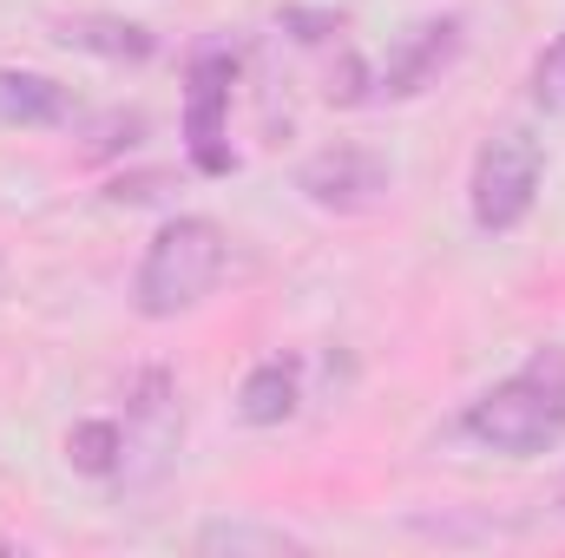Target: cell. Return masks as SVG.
Returning a JSON list of instances; mask_svg holds the SVG:
<instances>
[{
  "instance_id": "6da1fadb",
  "label": "cell",
  "mask_w": 565,
  "mask_h": 558,
  "mask_svg": "<svg viewBox=\"0 0 565 558\" xmlns=\"http://www.w3.org/2000/svg\"><path fill=\"white\" fill-rule=\"evenodd\" d=\"M480 447L493 453H546L565 440V348H533V362L507 382H493L467 420Z\"/></svg>"
},
{
  "instance_id": "7a4b0ae2",
  "label": "cell",
  "mask_w": 565,
  "mask_h": 558,
  "mask_svg": "<svg viewBox=\"0 0 565 558\" xmlns=\"http://www.w3.org/2000/svg\"><path fill=\"white\" fill-rule=\"evenodd\" d=\"M224 257H231V244H224V230L211 224V217H171L151 244H145V264H139V315L151 322H171V315H184V309H198L217 277H224Z\"/></svg>"
},
{
  "instance_id": "3957f363",
  "label": "cell",
  "mask_w": 565,
  "mask_h": 558,
  "mask_svg": "<svg viewBox=\"0 0 565 558\" xmlns=\"http://www.w3.org/2000/svg\"><path fill=\"white\" fill-rule=\"evenodd\" d=\"M540 171H546V151L533 132H500V139L480 144V158H473V184H467V204H473V224L487 230V237H500V230H520L526 224V211H533V197H540Z\"/></svg>"
},
{
  "instance_id": "277c9868",
  "label": "cell",
  "mask_w": 565,
  "mask_h": 558,
  "mask_svg": "<svg viewBox=\"0 0 565 558\" xmlns=\"http://www.w3.org/2000/svg\"><path fill=\"white\" fill-rule=\"evenodd\" d=\"M224 112H231V53H198L191 93H184V144L204 178H231V144H224Z\"/></svg>"
},
{
  "instance_id": "5b68a950",
  "label": "cell",
  "mask_w": 565,
  "mask_h": 558,
  "mask_svg": "<svg viewBox=\"0 0 565 558\" xmlns=\"http://www.w3.org/2000/svg\"><path fill=\"white\" fill-rule=\"evenodd\" d=\"M302 197L322 204V211H369L382 204L388 191V164L375 151H355V144H335V151H316L302 171H296Z\"/></svg>"
},
{
  "instance_id": "8992f818",
  "label": "cell",
  "mask_w": 565,
  "mask_h": 558,
  "mask_svg": "<svg viewBox=\"0 0 565 558\" xmlns=\"http://www.w3.org/2000/svg\"><path fill=\"white\" fill-rule=\"evenodd\" d=\"M460 53V20L447 13V20H422L415 33H402V46L388 53V66H382V93L388 99H415L422 86L440 79V66Z\"/></svg>"
},
{
  "instance_id": "52a82bcc",
  "label": "cell",
  "mask_w": 565,
  "mask_h": 558,
  "mask_svg": "<svg viewBox=\"0 0 565 558\" xmlns=\"http://www.w3.org/2000/svg\"><path fill=\"white\" fill-rule=\"evenodd\" d=\"M0 119L7 126H60V119H73V99L46 73H0Z\"/></svg>"
},
{
  "instance_id": "ba28073f",
  "label": "cell",
  "mask_w": 565,
  "mask_h": 558,
  "mask_svg": "<svg viewBox=\"0 0 565 558\" xmlns=\"http://www.w3.org/2000/svg\"><path fill=\"white\" fill-rule=\"evenodd\" d=\"M237 415L250 420V427H277V420L296 415V362H257L250 375H244V388H237Z\"/></svg>"
},
{
  "instance_id": "9c48e42d",
  "label": "cell",
  "mask_w": 565,
  "mask_h": 558,
  "mask_svg": "<svg viewBox=\"0 0 565 558\" xmlns=\"http://www.w3.org/2000/svg\"><path fill=\"white\" fill-rule=\"evenodd\" d=\"M60 40L79 46V53H106V60H145L151 53V33L132 20H113V13H79V20H60Z\"/></svg>"
},
{
  "instance_id": "30bf717a",
  "label": "cell",
  "mask_w": 565,
  "mask_h": 558,
  "mask_svg": "<svg viewBox=\"0 0 565 558\" xmlns=\"http://www.w3.org/2000/svg\"><path fill=\"white\" fill-rule=\"evenodd\" d=\"M119 453H126V433H119L113 420H79V427L66 433V460H73L79 473H93V480L119 473Z\"/></svg>"
},
{
  "instance_id": "8fae6325",
  "label": "cell",
  "mask_w": 565,
  "mask_h": 558,
  "mask_svg": "<svg viewBox=\"0 0 565 558\" xmlns=\"http://www.w3.org/2000/svg\"><path fill=\"white\" fill-rule=\"evenodd\" d=\"M198 546H204V552H224V546H231V552H250V546H257V552H289L296 539H289V533H257V526H204Z\"/></svg>"
}]
</instances>
